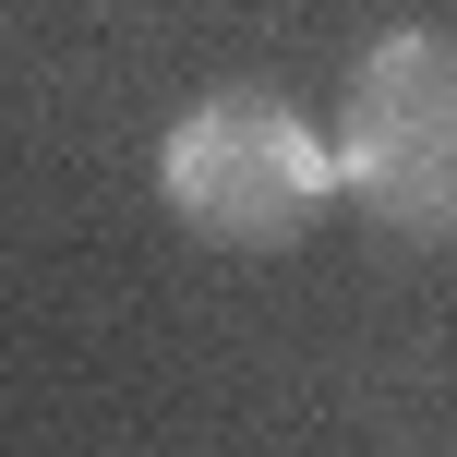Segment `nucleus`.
Segmentation results:
<instances>
[{"mask_svg":"<svg viewBox=\"0 0 457 457\" xmlns=\"http://www.w3.org/2000/svg\"><path fill=\"white\" fill-rule=\"evenodd\" d=\"M157 193L193 241L217 253H277L301 241L325 205H337V145L265 85H228V96H193L157 145Z\"/></svg>","mask_w":457,"mask_h":457,"instance_id":"nucleus-1","label":"nucleus"},{"mask_svg":"<svg viewBox=\"0 0 457 457\" xmlns=\"http://www.w3.org/2000/svg\"><path fill=\"white\" fill-rule=\"evenodd\" d=\"M337 193L397 241H457V24H397L349 61Z\"/></svg>","mask_w":457,"mask_h":457,"instance_id":"nucleus-2","label":"nucleus"}]
</instances>
